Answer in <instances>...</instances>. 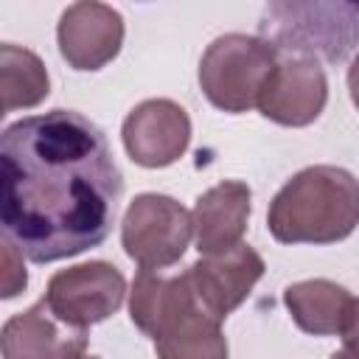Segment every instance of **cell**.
I'll list each match as a JSON object with an SVG mask.
<instances>
[{
  "mask_svg": "<svg viewBox=\"0 0 359 359\" xmlns=\"http://www.w3.org/2000/svg\"><path fill=\"white\" fill-rule=\"evenodd\" d=\"M328 359H359V353H356V351H348V348H342V351H334Z\"/></svg>",
  "mask_w": 359,
  "mask_h": 359,
  "instance_id": "ffe728a7",
  "label": "cell"
},
{
  "mask_svg": "<svg viewBox=\"0 0 359 359\" xmlns=\"http://www.w3.org/2000/svg\"><path fill=\"white\" fill-rule=\"evenodd\" d=\"M59 53L73 70H101L123 45V17L118 8L95 0L73 3L56 25Z\"/></svg>",
  "mask_w": 359,
  "mask_h": 359,
  "instance_id": "30bf717a",
  "label": "cell"
},
{
  "mask_svg": "<svg viewBox=\"0 0 359 359\" xmlns=\"http://www.w3.org/2000/svg\"><path fill=\"white\" fill-rule=\"evenodd\" d=\"M280 50L264 36L222 34L199 59V87L205 98L230 115L258 107V95L278 65Z\"/></svg>",
  "mask_w": 359,
  "mask_h": 359,
  "instance_id": "277c9868",
  "label": "cell"
},
{
  "mask_svg": "<svg viewBox=\"0 0 359 359\" xmlns=\"http://www.w3.org/2000/svg\"><path fill=\"white\" fill-rule=\"evenodd\" d=\"M194 236L191 213L168 194H137L121 222V247L140 269L174 266Z\"/></svg>",
  "mask_w": 359,
  "mask_h": 359,
  "instance_id": "5b68a950",
  "label": "cell"
},
{
  "mask_svg": "<svg viewBox=\"0 0 359 359\" xmlns=\"http://www.w3.org/2000/svg\"><path fill=\"white\" fill-rule=\"evenodd\" d=\"M42 297L59 320L87 331L123 306L126 278L109 261H87L50 275Z\"/></svg>",
  "mask_w": 359,
  "mask_h": 359,
  "instance_id": "8992f818",
  "label": "cell"
},
{
  "mask_svg": "<svg viewBox=\"0 0 359 359\" xmlns=\"http://www.w3.org/2000/svg\"><path fill=\"white\" fill-rule=\"evenodd\" d=\"M3 359H81L87 331L59 320L45 297L8 317L0 331Z\"/></svg>",
  "mask_w": 359,
  "mask_h": 359,
  "instance_id": "8fae6325",
  "label": "cell"
},
{
  "mask_svg": "<svg viewBox=\"0 0 359 359\" xmlns=\"http://www.w3.org/2000/svg\"><path fill=\"white\" fill-rule=\"evenodd\" d=\"M359 224V180L339 165H309L272 196L266 227L280 244H337Z\"/></svg>",
  "mask_w": 359,
  "mask_h": 359,
  "instance_id": "7a4b0ae2",
  "label": "cell"
},
{
  "mask_svg": "<svg viewBox=\"0 0 359 359\" xmlns=\"http://www.w3.org/2000/svg\"><path fill=\"white\" fill-rule=\"evenodd\" d=\"M0 90H3V112L31 109L42 104L50 93V76L45 62L14 42L0 45Z\"/></svg>",
  "mask_w": 359,
  "mask_h": 359,
  "instance_id": "2e32d148",
  "label": "cell"
},
{
  "mask_svg": "<svg viewBox=\"0 0 359 359\" xmlns=\"http://www.w3.org/2000/svg\"><path fill=\"white\" fill-rule=\"evenodd\" d=\"M348 93H351L353 107L359 109V53L353 56V62H351V67H348Z\"/></svg>",
  "mask_w": 359,
  "mask_h": 359,
  "instance_id": "d6986e66",
  "label": "cell"
},
{
  "mask_svg": "<svg viewBox=\"0 0 359 359\" xmlns=\"http://www.w3.org/2000/svg\"><path fill=\"white\" fill-rule=\"evenodd\" d=\"M191 303H196L188 275H160L154 269H140L129 292V317L137 331L157 339L160 331Z\"/></svg>",
  "mask_w": 359,
  "mask_h": 359,
  "instance_id": "4fadbf2b",
  "label": "cell"
},
{
  "mask_svg": "<svg viewBox=\"0 0 359 359\" xmlns=\"http://www.w3.org/2000/svg\"><path fill=\"white\" fill-rule=\"evenodd\" d=\"M81 359H98V356H81Z\"/></svg>",
  "mask_w": 359,
  "mask_h": 359,
  "instance_id": "44dd1931",
  "label": "cell"
},
{
  "mask_svg": "<svg viewBox=\"0 0 359 359\" xmlns=\"http://www.w3.org/2000/svg\"><path fill=\"white\" fill-rule=\"evenodd\" d=\"M121 137L132 163L143 168H165L188 151L191 118L171 98H149L123 118Z\"/></svg>",
  "mask_w": 359,
  "mask_h": 359,
  "instance_id": "ba28073f",
  "label": "cell"
},
{
  "mask_svg": "<svg viewBox=\"0 0 359 359\" xmlns=\"http://www.w3.org/2000/svg\"><path fill=\"white\" fill-rule=\"evenodd\" d=\"M328 104V79L317 59L283 56L272 67L261 95L258 112L280 126H309Z\"/></svg>",
  "mask_w": 359,
  "mask_h": 359,
  "instance_id": "52a82bcc",
  "label": "cell"
},
{
  "mask_svg": "<svg viewBox=\"0 0 359 359\" xmlns=\"http://www.w3.org/2000/svg\"><path fill=\"white\" fill-rule=\"evenodd\" d=\"M339 337H342V348L359 353V297H351L348 311L339 325Z\"/></svg>",
  "mask_w": 359,
  "mask_h": 359,
  "instance_id": "ac0fdd59",
  "label": "cell"
},
{
  "mask_svg": "<svg viewBox=\"0 0 359 359\" xmlns=\"http://www.w3.org/2000/svg\"><path fill=\"white\" fill-rule=\"evenodd\" d=\"M250 199L252 191L241 180H222L196 199L191 222L202 255H219L241 244L252 210Z\"/></svg>",
  "mask_w": 359,
  "mask_h": 359,
  "instance_id": "7c38bea8",
  "label": "cell"
},
{
  "mask_svg": "<svg viewBox=\"0 0 359 359\" xmlns=\"http://www.w3.org/2000/svg\"><path fill=\"white\" fill-rule=\"evenodd\" d=\"M25 286H28V272L22 264V252L8 238H3V292H0V297L11 300L20 292H25Z\"/></svg>",
  "mask_w": 359,
  "mask_h": 359,
  "instance_id": "e0dca14e",
  "label": "cell"
},
{
  "mask_svg": "<svg viewBox=\"0 0 359 359\" xmlns=\"http://www.w3.org/2000/svg\"><path fill=\"white\" fill-rule=\"evenodd\" d=\"M264 258L250 244H238L219 255H202L185 269V275L199 309L224 323V317L233 314L264 278Z\"/></svg>",
  "mask_w": 359,
  "mask_h": 359,
  "instance_id": "9c48e42d",
  "label": "cell"
},
{
  "mask_svg": "<svg viewBox=\"0 0 359 359\" xmlns=\"http://www.w3.org/2000/svg\"><path fill=\"white\" fill-rule=\"evenodd\" d=\"M157 359H227V339L222 323L191 303L154 339Z\"/></svg>",
  "mask_w": 359,
  "mask_h": 359,
  "instance_id": "9a60e30c",
  "label": "cell"
},
{
  "mask_svg": "<svg viewBox=\"0 0 359 359\" xmlns=\"http://www.w3.org/2000/svg\"><path fill=\"white\" fill-rule=\"evenodd\" d=\"M351 292L328 278H309L289 283L283 289V303L294 320V325L311 337L339 334L342 317L351 303Z\"/></svg>",
  "mask_w": 359,
  "mask_h": 359,
  "instance_id": "5bb4252c",
  "label": "cell"
},
{
  "mask_svg": "<svg viewBox=\"0 0 359 359\" xmlns=\"http://www.w3.org/2000/svg\"><path fill=\"white\" fill-rule=\"evenodd\" d=\"M123 174L107 135L76 109L8 123L0 135V224L28 261L98 247L118 213Z\"/></svg>",
  "mask_w": 359,
  "mask_h": 359,
  "instance_id": "6da1fadb",
  "label": "cell"
},
{
  "mask_svg": "<svg viewBox=\"0 0 359 359\" xmlns=\"http://www.w3.org/2000/svg\"><path fill=\"white\" fill-rule=\"evenodd\" d=\"M258 36L303 59L345 62L359 45V3H269L258 20Z\"/></svg>",
  "mask_w": 359,
  "mask_h": 359,
  "instance_id": "3957f363",
  "label": "cell"
}]
</instances>
